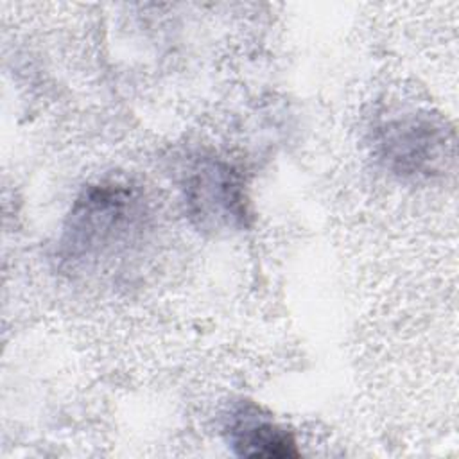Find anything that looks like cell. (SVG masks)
<instances>
[{"mask_svg":"<svg viewBox=\"0 0 459 459\" xmlns=\"http://www.w3.org/2000/svg\"><path fill=\"white\" fill-rule=\"evenodd\" d=\"M231 446L244 457H296V441L274 421L256 411H242L230 429Z\"/></svg>","mask_w":459,"mask_h":459,"instance_id":"6da1fadb","label":"cell"}]
</instances>
